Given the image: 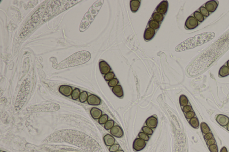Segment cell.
Instances as JSON below:
<instances>
[{"label": "cell", "instance_id": "obj_15", "mask_svg": "<svg viewBox=\"0 0 229 152\" xmlns=\"http://www.w3.org/2000/svg\"><path fill=\"white\" fill-rule=\"evenodd\" d=\"M155 33V31L151 28L146 29L144 34V39L146 41H149L152 39Z\"/></svg>", "mask_w": 229, "mask_h": 152}, {"label": "cell", "instance_id": "obj_27", "mask_svg": "<svg viewBox=\"0 0 229 152\" xmlns=\"http://www.w3.org/2000/svg\"><path fill=\"white\" fill-rule=\"evenodd\" d=\"M88 94L87 92L85 91H84L80 94V95L79 96V100L81 103H84L88 99Z\"/></svg>", "mask_w": 229, "mask_h": 152}, {"label": "cell", "instance_id": "obj_17", "mask_svg": "<svg viewBox=\"0 0 229 152\" xmlns=\"http://www.w3.org/2000/svg\"><path fill=\"white\" fill-rule=\"evenodd\" d=\"M104 141L106 146H110L115 144V140L113 136L107 134L104 136Z\"/></svg>", "mask_w": 229, "mask_h": 152}, {"label": "cell", "instance_id": "obj_33", "mask_svg": "<svg viewBox=\"0 0 229 152\" xmlns=\"http://www.w3.org/2000/svg\"><path fill=\"white\" fill-rule=\"evenodd\" d=\"M115 77V74L113 72H109L104 76V79L107 81H110Z\"/></svg>", "mask_w": 229, "mask_h": 152}, {"label": "cell", "instance_id": "obj_42", "mask_svg": "<svg viewBox=\"0 0 229 152\" xmlns=\"http://www.w3.org/2000/svg\"><path fill=\"white\" fill-rule=\"evenodd\" d=\"M220 152H228L227 149H226V148L225 147H223L221 149Z\"/></svg>", "mask_w": 229, "mask_h": 152}, {"label": "cell", "instance_id": "obj_13", "mask_svg": "<svg viewBox=\"0 0 229 152\" xmlns=\"http://www.w3.org/2000/svg\"><path fill=\"white\" fill-rule=\"evenodd\" d=\"M99 69L101 73L106 75L110 71L111 68L110 67L107 62L105 61H101L99 64Z\"/></svg>", "mask_w": 229, "mask_h": 152}, {"label": "cell", "instance_id": "obj_23", "mask_svg": "<svg viewBox=\"0 0 229 152\" xmlns=\"http://www.w3.org/2000/svg\"><path fill=\"white\" fill-rule=\"evenodd\" d=\"M188 103V100L185 95H182L179 97V104L182 107L187 105Z\"/></svg>", "mask_w": 229, "mask_h": 152}, {"label": "cell", "instance_id": "obj_18", "mask_svg": "<svg viewBox=\"0 0 229 152\" xmlns=\"http://www.w3.org/2000/svg\"><path fill=\"white\" fill-rule=\"evenodd\" d=\"M112 92L118 98H121L124 95V92L122 87L121 85H117L113 87Z\"/></svg>", "mask_w": 229, "mask_h": 152}, {"label": "cell", "instance_id": "obj_24", "mask_svg": "<svg viewBox=\"0 0 229 152\" xmlns=\"http://www.w3.org/2000/svg\"><path fill=\"white\" fill-rule=\"evenodd\" d=\"M152 17L154 20H155L157 22H162V20L164 19V16L163 15L161 14V13H159L157 12L154 13L152 15Z\"/></svg>", "mask_w": 229, "mask_h": 152}, {"label": "cell", "instance_id": "obj_9", "mask_svg": "<svg viewBox=\"0 0 229 152\" xmlns=\"http://www.w3.org/2000/svg\"><path fill=\"white\" fill-rule=\"evenodd\" d=\"M88 104L90 105L98 106L100 105L101 102V99L94 95H89L87 99Z\"/></svg>", "mask_w": 229, "mask_h": 152}, {"label": "cell", "instance_id": "obj_14", "mask_svg": "<svg viewBox=\"0 0 229 152\" xmlns=\"http://www.w3.org/2000/svg\"><path fill=\"white\" fill-rule=\"evenodd\" d=\"M218 6V3L215 1H209L206 3V8L208 11L214 12Z\"/></svg>", "mask_w": 229, "mask_h": 152}, {"label": "cell", "instance_id": "obj_22", "mask_svg": "<svg viewBox=\"0 0 229 152\" xmlns=\"http://www.w3.org/2000/svg\"><path fill=\"white\" fill-rule=\"evenodd\" d=\"M201 129L203 134H206L210 132V129L205 122H202L201 124Z\"/></svg>", "mask_w": 229, "mask_h": 152}, {"label": "cell", "instance_id": "obj_26", "mask_svg": "<svg viewBox=\"0 0 229 152\" xmlns=\"http://www.w3.org/2000/svg\"><path fill=\"white\" fill-rule=\"evenodd\" d=\"M80 94V90H79V89L76 88L74 89L72 92V95H71L72 99L74 100L78 99V98H79Z\"/></svg>", "mask_w": 229, "mask_h": 152}, {"label": "cell", "instance_id": "obj_12", "mask_svg": "<svg viewBox=\"0 0 229 152\" xmlns=\"http://www.w3.org/2000/svg\"><path fill=\"white\" fill-rule=\"evenodd\" d=\"M217 123L223 127L227 126L229 122V117L223 115H218L216 118Z\"/></svg>", "mask_w": 229, "mask_h": 152}, {"label": "cell", "instance_id": "obj_46", "mask_svg": "<svg viewBox=\"0 0 229 152\" xmlns=\"http://www.w3.org/2000/svg\"></svg>", "mask_w": 229, "mask_h": 152}, {"label": "cell", "instance_id": "obj_1", "mask_svg": "<svg viewBox=\"0 0 229 152\" xmlns=\"http://www.w3.org/2000/svg\"><path fill=\"white\" fill-rule=\"evenodd\" d=\"M215 34L213 32H206L199 34L184 41L176 47V51L179 52L187 50L202 45L214 38Z\"/></svg>", "mask_w": 229, "mask_h": 152}, {"label": "cell", "instance_id": "obj_10", "mask_svg": "<svg viewBox=\"0 0 229 152\" xmlns=\"http://www.w3.org/2000/svg\"><path fill=\"white\" fill-rule=\"evenodd\" d=\"M59 91L60 93L67 97L71 95L73 91L72 87L68 85L61 86L59 89Z\"/></svg>", "mask_w": 229, "mask_h": 152}, {"label": "cell", "instance_id": "obj_32", "mask_svg": "<svg viewBox=\"0 0 229 152\" xmlns=\"http://www.w3.org/2000/svg\"><path fill=\"white\" fill-rule=\"evenodd\" d=\"M139 138L145 141H147L149 140V136L143 132H140L138 134Z\"/></svg>", "mask_w": 229, "mask_h": 152}, {"label": "cell", "instance_id": "obj_43", "mask_svg": "<svg viewBox=\"0 0 229 152\" xmlns=\"http://www.w3.org/2000/svg\"><path fill=\"white\" fill-rule=\"evenodd\" d=\"M124 152V151L123 150H118L116 152Z\"/></svg>", "mask_w": 229, "mask_h": 152}, {"label": "cell", "instance_id": "obj_44", "mask_svg": "<svg viewBox=\"0 0 229 152\" xmlns=\"http://www.w3.org/2000/svg\"><path fill=\"white\" fill-rule=\"evenodd\" d=\"M227 129L229 131V123L227 125Z\"/></svg>", "mask_w": 229, "mask_h": 152}, {"label": "cell", "instance_id": "obj_45", "mask_svg": "<svg viewBox=\"0 0 229 152\" xmlns=\"http://www.w3.org/2000/svg\"><path fill=\"white\" fill-rule=\"evenodd\" d=\"M227 67H228V68H229V60H228L227 62Z\"/></svg>", "mask_w": 229, "mask_h": 152}, {"label": "cell", "instance_id": "obj_8", "mask_svg": "<svg viewBox=\"0 0 229 152\" xmlns=\"http://www.w3.org/2000/svg\"><path fill=\"white\" fill-rule=\"evenodd\" d=\"M146 125L151 129L156 128L158 124L157 118L154 115L148 117L146 121Z\"/></svg>", "mask_w": 229, "mask_h": 152}, {"label": "cell", "instance_id": "obj_28", "mask_svg": "<svg viewBox=\"0 0 229 152\" xmlns=\"http://www.w3.org/2000/svg\"><path fill=\"white\" fill-rule=\"evenodd\" d=\"M114 126V121L112 120H110L107 121L104 124V128L106 130H110L112 129Z\"/></svg>", "mask_w": 229, "mask_h": 152}, {"label": "cell", "instance_id": "obj_40", "mask_svg": "<svg viewBox=\"0 0 229 152\" xmlns=\"http://www.w3.org/2000/svg\"><path fill=\"white\" fill-rule=\"evenodd\" d=\"M213 134L212 132H209L208 133L206 134L204 136V139L206 140H209L210 139H212L213 138Z\"/></svg>", "mask_w": 229, "mask_h": 152}, {"label": "cell", "instance_id": "obj_38", "mask_svg": "<svg viewBox=\"0 0 229 152\" xmlns=\"http://www.w3.org/2000/svg\"><path fill=\"white\" fill-rule=\"evenodd\" d=\"M195 112H194V111H191L190 112H187V113L186 114L185 117L186 118V119H190V120L193 117H195Z\"/></svg>", "mask_w": 229, "mask_h": 152}, {"label": "cell", "instance_id": "obj_2", "mask_svg": "<svg viewBox=\"0 0 229 152\" xmlns=\"http://www.w3.org/2000/svg\"><path fill=\"white\" fill-rule=\"evenodd\" d=\"M91 55L90 52L85 50L80 51L70 55L60 64H53L52 66L56 69L74 67L85 64L89 61Z\"/></svg>", "mask_w": 229, "mask_h": 152}, {"label": "cell", "instance_id": "obj_20", "mask_svg": "<svg viewBox=\"0 0 229 152\" xmlns=\"http://www.w3.org/2000/svg\"><path fill=\"white\" fill-rule=\"evenodd\" d=\"M219 75L221 77H224L229 75V68L226 66L221 67L219 71Z\"/></svg>", "mask_w": 229, "mask_h": 152}, {"label": "cell", "instance_id": "obj_6", "mask_svg": "<svg viewBox=\"0 0 229 152\" xmlns=\"http://www.w3.org/2000/svg\"><path fill=\"white\" fill-rule=\"evenodd\" d=\"M185 26L188 29L192 30L198 25L197 20L194 17L190 16L187 18L185 22Z\"/></svg>", "mask_w": 229, "mask_h": 152}, {"label": "cell", "instance_id": "obj_3", "mask_svg": "<svg viewBox=\"0 0 229 152\" xmlns=\"http://www.w3.org/2000/svg\"><path fill=\"white\" fill-rule=\"evenodd\" d=\"M96 4L89 8L87 13L84 16L79 26V30L81 32H84L92 22L98 12L95 8Z\"/></svg>", "mask_w": 229, "mask_h": 152}, {"label": "cell", "instance_id": "obj_41", "mask_svg": "<svg viewBox=\"0 0 229 152\" xmlns=\"http://www.w3.org/2000/svg\"><path fill=\"white\" fill-rule=\"evenodd\" d=\"M215 142H216V141L215 140V139L212 138V139H210L209 140H208L206 142V144H207V146H210L214 144H215Z\"/></svg>", "mask_w": 229, "mask_h": 152}, {"label": "cell", "instance_id": "obj_4", "mask_svg": "<svg viewBox=\"0 0 229 152\" xmlns=\"http://www.w3.org/2000/svg\"><path fill=\"white\" fill-rule=\"evenodd\" d=\"M60 106L58 104H51L41 106L37 109L38 111L40 112H52L59 110Z\"/></svg>", "mask_w": 229, "mask_h": 152}, {"label": "cell", "instance_id": "obj_25", "mask_svg": "<svg viewBox=\"0 0 229 152\" xmlns=\"http://www.w3.org/2000/svg\"><path fill=\"white\" fill-rule=\"evenodd\" d=\"M149 26L150 28L154 30L157 29L160 26V24L159 22L156 21L155 20H150L149 22Z\"/></svg>", "mask_w": 229, "mask_h": 152}, {"label": "cell", "instance_id": "obj_37", "mask_svg": "<svg viewBox=\"0 0 229 152\" xmlns=\"http://www.w3.org/2000/svg\"><path fill=\"white\" fill-rule=\"evenodd\" d=\"M209 149L210 152H218V149L217 145L216 144H214L212 145L209 146Z\"/></svg>", "mask_w": 229, "mask_h": 152}, {"label": "cell", "instance_id": "obj_16", "mask_svg": "<svg viewBox=\"0 0 229 152\" xmlns=\"http://www.w3.org/2000/svg\"><path fill=\"white\" fill-rule=\"evenodd\" d=\"M90 113L93 119L97 120L100 118L102 114V112L100 109L94 107L90 110Z\"/></svg>", "mask_w": 229, "mask_h": 152}, {"label": "cell", "instance_id": "obj_29", "mask_svg": "<svg viewBox=\"0 0 229 152\" xmlns=\"http://www.w3.org/2000/svg\"><path fill=\"white\" fill-rule=\"evenodd\" d=\"M194 16L195 18L198 20L199 22H202L204 20V17L202 14L198 11L194 12Z\"/></svg>", "mask_w": 229, "mask_h": 152}, {"label": "cell", "instance_id": "obj_34", "mask_svg": "<svg viewBox=\"0 0 229 152\" xmlns=\"http://www.w3.org/2000/svg\"><path fill=\"white\" fill-rule=\"evenodd\" d=\"M200 11L201 13L202 14L203 16L204 17H207L209 16V13L207 10L204 7H201L200 8Z\"/></svg>", "mask_w": 229, "mask_h": 152}, {"label": "cell", "instance_id": "obj_21", "mask_svg": "<svg viewBox=\"0 0 229 152\" xmlns=\"http://www.w3.org/2000/svg\"><path fill=\"white\" fill-rule=\"evenodd\" d=\"M189 124L194 129H198L199 128L200 124L199 120L196 117H194L189 120Z\"/></svg>", "mask_w": 229, "mask_h": 152}, {"label": "cell", "instance_id": "obj_35", "mask_svg": "<svg viewBox=\"0 0 229 152\" xmlns=\"http://www.w3.org/2000/svg\"><path fill=\"white\" fill-rule=\"evenodd\" d=\"M120 146L118 144H114L112 146H110L109 149V151L110 152H115L119 150Z\"/></svg>", "mask_w": 229, "mask_h": 152}, {"label": "cell", "instance_id": "obj_39", "mask_svg": "<svg viewBox=\"0 0 229 152\" xmlns=\"http://www.w3.org/2000/svg\"><path fill=\"white\" fill-rule=\"evenodd\" d=\"M192 109V107L190 105H187L183 107L182 109V111L184 113H187L190 112Z\"/></svg>", "mask_w": 229, "mask_h": 152}, {"label": "cell", "instance_id": "obj_5", "mask_svg": "<svg viewBox=\"0 0 229 152\" xmlns=\"http://www.w3.org/2000/svg\"><path fill=\"white\" fill-rule=\"evenodd\" d=\"M146 143L145 141L140 138H136L133 143V149L135 151H140L142 150L146 147Z\"/></svg>", "mask_w": 229, "mask_h": 152}, {"label": "cell", "instance_id": "obj_11", "mask_svg": "<svg viewBox=\"0 0 229 152\" xmlns=\"http://www.w3.org/2000/svg\"><path fill=\"white\" fill-rule=\"evenodd\" d=\"M168 3L167 1H163L159 4L157 8V13L162 14H165L167 12Z\"/></svg>", "mask_w": 229, "mask_h": 152}, {"label": "cell", "instance_id": "obj_7", "mask_svg": "<svg viewBox=\"0 0 229 152\" xmlns=\"http://www.w3.org/2000/svg\"><path fill=\"white\" fill-rule=\"evenodd\" d=\"M110 132L113 136L117 138H121L124 135V131L119 126H114L110 129Z\"/></svg>", "mask_w": 229, "mask_h": 152}, {"label": "cell", "instance_id": "obj_31", "mask_svg": "<svg viewBox=\"0 0 229 152\" xmlns=\"http://www.w3.org/2000/svg\"><path fill=\"white\" fill-rule=\"evenodd\" d=\"M108 117L107 115H103L99 119V124H105L106 122L108 121Z\"/></svg>", "mask_w": 229, "mask_h": 152}, {"label": "cell", "instance_id": "obj_19", "mask_svg": "<svg viewBox=\"0 0 229 152\" xmlns=\"http://www.w3.org/2000/svg\"><path fill=\"white\" fill-rule=\"evenodd\" d=\"M140 2L139 1H136V0H132L130 1L131 10L133 12H136L137 11L138 8L140 6Z\"/></svg>", "mask_w": 229, "mask_h": 152}, {"label": "cell", "instance_id": "obj_36", "mask_svg": "<svg viewBox=\"0 0 229 152\" xmlns=\"http://www.w3.org/2000/svg\"><path fill=\"white\" fill-rule=\"evenodd\" d=\"M119 83V81L116 78H114L110 81H109L108 83V85L110 87H114L117 85V84Z\"/></svg>", "mask_w": 229, "mask_h": 152}, {"label": "cell", "instance_id": "obj_30", "mask_svg": "<svg viewBox=\"0 0 229 152\" xmlns=\"http://www.w3.org/2000/svg\"><path fill=\"white\" fill-rule=\"evenodd\" d=\"M142 130L143 132L147 134L148 135H151L153 133V131L152 129H151L147 126H144L142 128Z\"/></svg>", "mask_w": 229, "mask_h": 152}]
</instances>
